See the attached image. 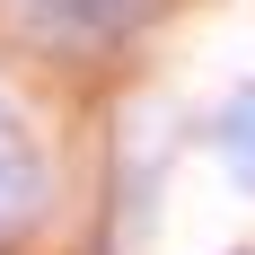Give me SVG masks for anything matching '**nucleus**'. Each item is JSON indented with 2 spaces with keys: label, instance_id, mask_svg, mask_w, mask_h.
Returning <instances> with one entry per match:
<instances>
[{
  "label": "nucleus",
  "instance_id": "f257e3e1",
  "mask_svg": "<svg viewBox=\"0 0 255 255\" xmlns=\"http://www.w3.org/2000/svg\"><path fill=\"white\" fill-rule=\"evenodd\" d=\"M26 26H44L53 44H115V35H132L141 26V9L150 0H9Z\"/></svg>",
  "mask_w": 255,
  "mask_h": 255
},
{
  "label": "nucleus",
  "instance_id": "7ed1b4c3",
  "mask_svg": "<svg viewBox=\"0 0 255 255\" xmlns=\"http://www.w3.org/2000/svg\"><path fill=\"white\" fill-rule=\"evenodd\" d=\"M220 158H229V176L255 185V88H238V97L220 106Z\"/></svg>",
  "mask_w": 255,
  "mask_h": 255
},
{
  "label": "nucleus",
  "instance_id": "f03ea898",
  "mask_svg": "<svg viewBox=\"0 0 255 255\" xmlns=\"http://www.w3.org/2000/svg\"><path fill=\"white\" fill-rule=\"evenodd\" d=\"M35 211H44V150H35L26 115L0 97V238H9V229H26Z\"/></svg>",
  "mask_w": 255,
  "mask_h": 255
}]
</instances>
